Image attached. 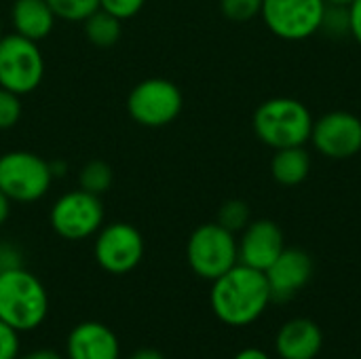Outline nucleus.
I'll use <instances>...</instances> for the list:
<instances>
[{
	"label": "nucleus",
	"instance_id": "f257e3e1",
	"mask_svg": "<svg viewBox=\"0 0 361 359\" xmlns=\"http://www.w3.org/2000/svg\"><path fill=\"white\" fill-rule=\"evenodd\" d=\"M271 303L267 275L241 262L212 281V311L231 328H243L258 322Z\"/></svg>",
	"mask_w": 361,
	"mask_h": 359
},
{
	"label": "nucleus",
	"instance_id": "f03ea898",
	"mask_svg": "<svg viewBox=\"0 0 361 359\" xmlns=\"http://www.w3.org/2000/svg\"><path fill=\"white\" fill-rule=\"evenodd\" d=\"M313 123L311 110L294 97L267 99L256 108L252 118L256 138L275 150L305 146L311 140Z\"/></svg>",
	"mask_w": 361,
	"mask_h": 359
},
{
	"label": "nucleus",
	"instance_id": "7ed1b4c3",
	"mask_svg": "<svg viewBox=\"0 0 361 359\" xmlns=\"http://www.w3.org/2000/svg\"><path fill=\"white\" fill-rule=\"evenodd\" d=\"M49 313L42 281L23 267L0 273V320L17 332L36 330Z\"/></svg>",
	"mask_w": 361,
	"mask_h": 359
},
{
	"label": "nucleus",
	"instance_id": "20e7f679",
	"mask_svg": "<svg viewBox=\"0 0 361 359\" xmlns=\"http://www.w3.org/2000/svg\"><path fill=\"white\" fill-rule=\"evenodd\" d=\"M186 260L197 277L207 281L218 279L239 264L235 233L226 231L218 222L197 226L186 243Z\"/></svg>",
	"mask_w": 361,
	"mask_h": 359
},
{
	"label": "nucleus",
	"instance_id": "39448f33",
	"mask_svg": "<svg viewBox=\"0 0 361 359\" xmlns=\"http://www.w3.org/2000/svg\"><path fill=\"white\" fill-rule=\"evenodd\" d=\"M55 176L51 163L30 150H11L0 154V190L15 203L40 201Z\"/></svg>",
	"mask_w": 361,
	"mask_h": 359
},
{
	"label": "nucleus",
	"instance_id": "423d86ee",
	"mask_svg": "<svg viewBox=\"0 0 361 359\" xmlns=\"http://www.w3.org/2000/svg\"><path fill=\"white\" fill-rule=\"evenodd\" d=\"M44 78V57L38 42L13 32L0 38V87L27 95Z\"/></svg>",
	"mask_w": 361,
	"mask_h": 359
},
{
	"label": "nucleus",
	"instance_id": "0eeeda50",
	"mask_svg": "<svg viewBox=\"0 0 361 359\" xmlns=\"http://www.w3.org/2000/svg\"><path fill=\"white\" fill-rule=\"evenodd\" d=\"M184 108L182 91L167 78H146L127 95V112L133 123L159 129L173 123Z\"/></svg>",
	"mask_w": 361,
	"mask_h": 359
},
{
	"label": "nucleus",
	"instance_id": "6e6552de",
	"mask_svg": "<svg viewBox=\"0 0 361 359\" xmlns=\"http://www.w3.org/2000/svg\"><path fill=\"white\" fill-rule=\"evenodd\" d=\"M106 209L102 197L91 195L82 188L63 193L49 212L51 229L68 241H82L95 237L104 226Z\"/></svg>",
	"mask_w": 361,
	"mask_h": 359
},
{
	"label": "nucleus",
	"instance_id": "1a4fd4ad",
	"mask_svg": "<svg viewBox=\"0 0 361 359\" xmlns=\"http://www.w3.org/2000/svg\"><path fill=\"white\" fill-rule=\"evenodd\" d=\"M326 6L324 0H262L260 15L275 36L298 42L319 32Z\"/></svg>",
	"mask_w": 361,
	"mask_h": 359
},
{
	"label": "nucleus",
	"instance_id": "9d476101",
	"mask_svg": "<svg viewBox=\"0 0 361 359\" xmlns=\"http://www.w3.org/2000/svg\"><path fill=\"white\" fill-rule=\"evenodd\" d=\"M93 258L106 273L127 275L144 258V237L129 222L104 224L95 235Z\"/></svg>",
	"mask_w": 361,
	"mask_h": 359
},
{
	"label": "nucleus",
	"instance_id": "9b49d317",
	"mask_svg": "<svg viewBox=\"0 0 361 359\" xmlns=\"http://www.w3.org/2000/svg\"><path fill=\"white\" fill-rule=\"evenodd\" d=\"M311 142L328 159H351L361 150V118L345 110L328 112L313 123Z\"/></svg>",
	"mask_w": 361,
	"mask_h": 359
},
{
	"label": "nucleus",
	"instance_id": "f8f14e48",
	"mask_svg": "<svg viewBox=\"0 0 361 359\" xmlns=\"http://www.w3.org/2000/svg\"><path fill=\"white\" fill-rule=\"evenodd\" d=\"M271 300L288 303L294 298L313 277V258L298 248H286L279 258L264 271Z\"/></svg>",
	"mask_w": 361,
	"mask_h": 359
},
{
	"label": "nucleus",
	"instance_id": "ddd939ff",
	"mask_svg": "<svg viewBox=\"0 0 361 359\" xmlns=\"http://www.w3.org/2000/svg\"><path fill=\"white\" fill-rule=\"evenodd\" d=\"M239 262L256 271H267L286 250L283 233L273 220H254L237 239Z\"/></svg>",
	"mask_w": 361,
	"mask_h": 359
},
{
	"label": "nucleus",
	"instance_id": "4468645a",
	"mask_svg": "<svg viewBox=\"0 0 361 359\" xmlns=\"http://www.w3.org/2000/svg\"><path fill=\"white\" fill-rule=\"evenodd\" d=\"M68 359H118L121 345L116 334L99 322H82L66 339Z\"/></svg>",
	"mask_w": 361,
	"mask_h": 359
},
{
	"label": "nucleus",
	"instance_id": "2eb2a0df",
	"mask_svg": "<svg viewBox=\"0 0 361 359\" xmlns=\"http://www.w3.org/2000/svg\"><path fill=\"white\" fill-rule=\"evenodd\" d=\"M324 347L322 328L307 317L290 320L281 326L275 339V349L281 359H315Z\"/></svg>",
	"mask_w": 361,
	"mask_h": 359
},
{
	"label": "nucleus",
	"instance_id": "dca6fc26",
	"mask_svg": "<svg viewBox=\"0 0 361 359\" xmlns=\"http://www.w3.org/2000/svg\"><path fill=\"white\" fill-rule=\"evenodd\" d=\"M55 13L47 0H15L11 6L13 30L34 42L44 40L55 28Z\"/></svg>",
	"mask_w": 361,
	"mask_h": 359
},
{
	"label": "nucleus",
	"instance_id": "f3484780",
	"mask_svg": "<svg viewBox=\"0 0 361 359\" xmlns=\"http://www.w3.org/2000/svg\"><path fill=\"white\" fill-rule=\"evenodd\" d=\"M311 171V154L305 146H292L275 150V157L271 161V174L275 182L283 186H296L307 180Z\"/></svg>",
	"mask_w": 361,
	"mask_h": 359
},
{
	"label": "nucleus",
	"instance_id": "a211bd4d",
	"mask_svg": "<svg viewBox=\"0 0 361 359\" xmlns=\"http://www.w3.org/2000/svg\"><path fill=\"white\" fill-rule=\"evenodd\" d=\"M82 25H85L87 40L99 49H108V47L116 44L123 34V21L102 8H97L93 15H89L82 21Z\"/></svg>",
	"mask_w": 361,
	"mask_h": 359
},
{
	"label": "nucleus",
	"instance_id": "6ab92c4d",
	"mask_svg": "<svg viewBox=\"0 0 361 359\" xmlns=\"http://www.w3.org/2000/svg\"><path fill=\"white\" fill-rule=\"evenodd\" d=\"M112 182H114L112 167L104 161H89L78 171V188H82L91 195H97V197L108 193Z\"/></svg>",
	"mask_w": 361,
	"mask_h": 359
},
{
	"label": "nucleus",
	"instance_id": "aec40b11",
	"mask_svg": "<svg viewBox=\"0 0 361 359\" xmlns=\"http://www.w3.org/2000/svg\"><path fill=\"white\" fill-rule=\"evenodd\" d=\"M57 19L70 23H82L99 8V0H47Z\"/></svg>",
	"mask_w": 361,
	"mask_h": 359
},
{
	"label": "nucleus",
	"instance_id": "412c9836",
	"mask_svg": "<svg viewBox=\"0 0 361 359\" xmlns=\"http://www.w3.org/2000/svg\"><path fill=\"white\" fill-rule=\"evenodd\" d=\"M218 224L231 233H241L250 224V207L245 201L231 199L218 212Z\"/></svg>",
	"mask_w": 361,
	"mask_h": 359
},
{
	"label": "nucleus",
	"instance_id": "4be33fe9",
	"mask_svg": "<svg viewBox=\"0 0 361 359\" xmlns=\"http://www.w3.org/2000/svg\"><path fill=\"white\" fill-rule=\"evenodd\" d=\"M262 0H220V11L226 19L243 23L260 15Z\"/></svg>",
	"mask_w": 361,
	"mask_h": 359
},
{
	"label": "nucleus",
	"instance_id": "5701e85b",
	"mask_svg": "<svg viewBox=\"0 0 361 359\" xmlns=\"http://www.w3.org/2000/svg\"><path fill=\"white\" fill-rule=\"evenodd\" d=\"M21 118V95L0 87V131L13 129Z\"/></svg>",
	"mask_w": 361,
	"mask_h": 359
},
{
	"label": "nucleus",
	"instance_id": "b1692460",
	"mask_svg": "<svg viewBox=\"0 0 361 359\" xmlns=\"http://www.w3.org/2000/svg\"><path fill=\"white\" fill-rule=\"evenodd\" d=\"M319 30H324L326 34H330L334 38L349 34V8L347 6H326Z\"/></svg>",
	"mask_w": 361,
	"mask_h": 359
},
{
	"label": "nucleus",
	"instance_id": "393cba45",
	"mask_svg": "<svg viewBox=\"0 0 361 359\" xmlns=\"http://www.w3.org/2000/svg\"><path fill=\"white\" fill-rule=\"evenodd\" d=\"M144 4L146 0H99V8L114 15L121 21L135 17L144 8Z\"/></svg>",
	"mask_w": 361,
	"mask_h": 359
},
{
	"label": "nucleus",
	"instance_id": "a878e982",
	"mask_svg": "<svg viewBox=\"0 0 361 359\" xmlns=\"http://www.w3.org/2000/svg\"><path fill=\"white\" fill-rule=\"evenodd\" d=\"M19 355V332L0 320V359H17Z\"/></svg>",
	"mask_w": 361,
	"mask_h": 359
},
{
	"label": "nucleus",
	"instance_id": "bb28decb",
	"mask_svg": "<svg viewBox=\"0 0 361 359\" xmlns=\"http://www.w3.org/2000/svg\"><path fill=\"white\" fill-rule=\"evenodd\" d=\"M19 267H23V258H21V252L17 250V245H13L8 241H0V273L19 269Z\"/></svg>",
	"mask_w": 361,
	"mask_h": 359
},
{
	"label": "nucleus",
	"instance_id": "cd10ccee",
	"mask_svg": "<svg viewBox=\"0 0 361 359\" xmlns=\"http://www.w3.org/2000/svg\"><path fill=\"white\" fill-rule=\"evenodd\" d=\"M347 8H349V34L361 44V0H353Z\"/></svg>",
	"mask_w": 361,
	"mask_h": 359
},
{
	"label": "nucleus",
	"instance_id": "c85d7f7f",
	"mask_svg": "<svg viewBox=\"0 0 361 359\" xmlns=\"http://www.w3.org/2000/svg\"><path fill=\"white\" fill-rule=\"evenodd\" d=\"M233 359H271L269 358V353H264L262 349H258V347H247V349H241L237 355Z\"/></svg>",
	"mask_w": 361,
	"mask_h": 359
},
{
	"label": "nucleus",
	"instance_id": "c756f323",
	"mask_svg": "<svg viewBox=\"0 0 361 359\" xmlns=\"http://www.w3.org/2000/svg\"><path fill=\"white\" fill-rule=\"evenodd\" d=\"M129 359H165V355L157 349H150V347H144V349H137L135 353H131Z\"/></svg>",
	"mask_w": 361,
	"mask_h": 359
},
{
	"label": "nucleus",
	"instance_id": "7c9ffc66",
	"mask_svg": "<svg viewBox=\"0 0 361 359\" xmlns=\"http://www.w3.org/2000/svg\"><path fill=\"white\" fill-rule=\"evenodd\" d=\"M19 359H63L57 351H51V349H36V351H30L27 355Z\"/></svg>",
	"mask_w": 361,
	"mask_h": 359
},
{
	"label": "nucleus",
	"instance_id": "2f4dec72",
	"mask_svg": "<svg viewBox=\"0 0 361 359\" xmlns=\"http://www.w3.org/2000/svg\"><path fill=\"white\" fill-rule=\"evenodd\" d=\"M11 199L0 190V226L8 220V216H11Z\"/></svg>",
	"mask_w": 361,
	"mask_h": 359
},
{
	"label": "nucleus",
	"instance_id": "473e14b6",
	"mask_svg": "<svg viewBox=\"0 0 361 359\" xmlns=\"http://www.w3.org/2000/svg\"><path fill=\"white\" fill-rule=\"evenodd\" d=\"M328 6H349L353 0H324Z\"/></svg>",
	"mask_w": 361,
	"mask_h": 359
},
{
	"label": "nucleus",
	"instance_id": "72a5a7b5",
	"mask_svg": "<svg viewBox=\"0 0 361 359\" xmlns=\"http://www.w3.org/2000/svg\"><path fill=\"white\" fill-rule=\"evenodd\" d=\"M0 38H2V21H0Z\"/></svg>",
	"mask_w": 361,
	"mask_h": 359
}]
</instances>
